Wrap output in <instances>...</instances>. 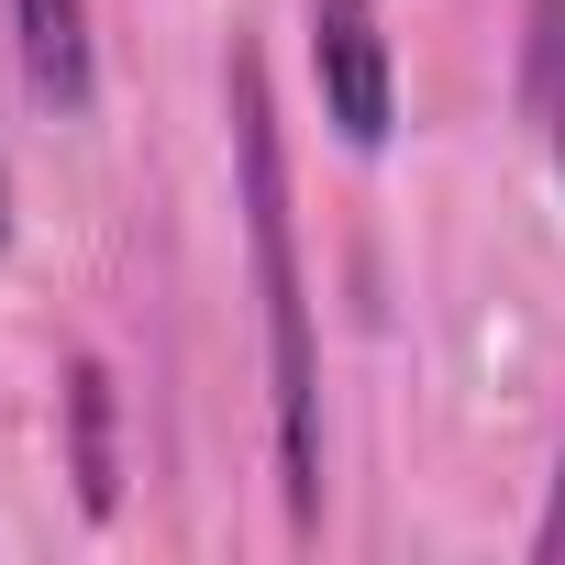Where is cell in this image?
Segmentation results:
<instances>
[{
    "instance_id": "obj_6",
    "label": "cell",
    "mask_w": 565,
    "mask_h": 565,
    "mask_svg": "<svg viewBox=\"0 0 565 565\" xmlns=\"http://www.w3.org/2000/svg\"><path fill=\"white\" fill-rule=\"evenodd\" d=\"M532 554H543V565H565V466H554V510L532 521Z\"/></svg>"
},
{
    "instance_id": "obj_5",
    "label": "cell",
    "mask_w": 565,
    "mask_h": 565,
    "mask_svg": "<svg viewBox=\"0 0 565 565\" xmlns=\"http://www.w3.org/2000/svg\"><path fill=\"white\" fill-rule=\"evenodd\" d=\"M67 433H78V499L111 510L122 499V466H111V377H100V355L67 366Z\"/></svg>"
},
{
    "instance_id": "obj_1",
    "label": "cell",
    "mask_w": 565,
    "mask_h": 565,
    "mask_svg": "<svg viewBox=\"0 0 565 565\" xmlns=\"http://www.w3.org/2000/svg\"><path fill=\"white\" fill-rule=\"evenodd\" d=\"M233 167H244V255L266 300V399H277V499L289 532H322V355H311V289H300V222H289V145L255 45H233Z\"/></svg>"
},
{
    "instance_id": "obj_7",
    "label": "cell",
    "mask_w": 565,
    "mask_h": 565,
    "mask_svg": "<svg viewBox=\"0 0 565 565\" xmlns=\"http://www.w3.org/2000/svg\"><path fill=\"white\" fill-rule=\"evenodd\" d=\"M0 244H12V167H0Z\"/></svg>"
},
{
    "instance_id": "obj_3",
    "label": "cell",
    "mask_w": 565,
    "mask_h": 565,
    "mask_svg": "<svg viewBox=\"0 0 565 565\" xmlns=\"http://www.w3.org/2000/svg\"><path fill=\"white\" fill-rule=\"evenodd\" d=\"M12 45H23V78L45 111H89L100 100V45H89V0H12Z\"/></svg>"
},
{
    "instance_id": "obj_2",
    "label": "cell",
    "mask_w": 565,
    "mask_h": 565,
    "mask_svg": "<svg viewBox=\"0 0 565 565\" xmlns=\"http://www.w3.org/2000/svg\"><path fill=\"white\" fill-rule=\"evenodd\" d=\"M311 78H322V122L355 156H377L399 122V56H388L377 0H311Z\"/></svg>"
},
{
    "instance_id": "obj_4",
    "label": "cell",
    "mask_w": 565,
    "mask_h": 565,
    "mask_svg": "<svg viewBox=\"0 0 565 565\" xmlns=\"http://www.w3.org/2000/svg\"><path fill=\"white\" fill-rule=\"evenodd\" d=\"M521 111L565 178V0H521Z\"/></svg>"
}]
</instances>
